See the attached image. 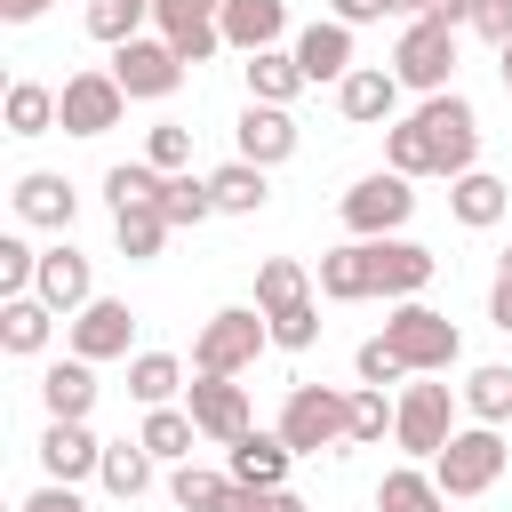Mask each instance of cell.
Listing matches in <instances>:
<instances>
[{
    "label": "cell",
    "mask_w": 512,
    "mask_h": 512,
    "mask_svg": "<svg viewBox=\"0 0 512 512\" xmlns=\"http://www.w3.org/2000/svg\"><path fill=\"white\" fill-rule=\"evenodd\" d=\"M240 72H248V96H256V104H288L296 88H312L304 64H296V48H256Z\"/></svg>",
    "instance_id": "cell-28"
},
{
    "label": "cell",
    "mask_w": 512,
    "mask_h": 512,
    "mask_svg": "<svg viewBox=\"0 0 512 512\" xmlns=\"http://www.w3.org/2000/svg\"><path fill=\"white\" fill-rule=\"evenodd\" d=\"M488 320L512 336V248H504V264H496V280H488Z\"/></svg>",
    "instance_id": "cell-49"
},
{
    "label": "cell",
    "mask_w": 512,
    "mask_h": 512,
    "mask_svg": "<svg viewBox=\"0 0 512 512\" xmlns=\"http://www.w3.org/2000/svg\"><path fill=\"white\" fill-rule=\"evenodd\" d=\"M288 464H296V448H288L280 432H256V424H248V432L232 440V464H224V472H232L240 488H288Z\"/></svg>",
    "instance_id": "cell-19"
},
{
    "label": "cell",
    "mask_w": 512,
    "mask_h": 512,
    "mask_svg": "<svg viewBox=\"0 0 512 512\" xmlns=\"http://www.w3.org/2000/svg\"><path fill=\"white\" fill-rule=\"evenodd\" d=\"M472 32H480L488 48H504V40H512V0H480V8H472Z\"/></svg>",
    "instance_id": "cell-48"
},
{
    "label": "cell",
    "mask_w": 512,
    "mask_h": 512,
    "mask_svg": "<svg viewBox=\"0 0 512 512\" xmlns=\"http://www.w3.org/2000/svg\"><path fill=\"white\" fill-rule=\"evenodd\" d=\"M504 464H512L504 424H464V432H448V448L432 456V480H440L448 504H456V496H488V488L504 480Z\"/></svg>",
    "instance_id": "cell-2"
},
{
    "label": "cell",
    "mask_w": 512,
    "mask_h": 512,
    "mask_svg": "<svg viewBox=\"0 0 512 512\" xmlns=\"http://www.w3.org/2000/svg\"><path fill=\"white\" fill-rule=\"evenodd\" d=\"M296 456H320V448H336V440H352V392H336V384H296L288 400H280V424H272Z\"/></svg>",
    "instance_id": "cell-3"
},
{
    "label": "cell",
    "mask_w": 512,
    "mask_h": 512,
    "mask_svg": "<svg viewBox=\"0 0 512 512\" xmlns=\"http://www.w3.org/2000/svg\"><path fill=\"white\" fill-rule=\"evenodd\" d=\"M40 408L48 416H88L96 408V360H48V376H40Z\"/></svg>",
    "instance_id": "cell-24"
},
{
    "label": "cell",
    "mask_w": 512,
    "mask_h": 512,
    "mask_svg": "<svg viewBox=\"0 0 512 512\" xmlns=\"http://www.w3.org/2000/svg\"><path fill=\"white\" fill-rule=\"evenodd\" d=\"M376 512H448V488H440L432 472L400 464V472H384V488H376Z\"/></svg>",
    "instance_id": "cell-33"
},
{
    "label": "cell",
    "mask_w": 512,
    "mask_h": 512,
    "mask_svg": "<svg viewBox=\"0 0 512 512\" xmlns=\"http://www.w3.org/2000/svg\"><path fill=\"white\" fill-rule=\"evenodd\" d=\"M104 200H112V208H152V200H160V168H152V160L104 168Z\"/></svg>",
    "instance_id": "cell-40"
},
{
    "label": "cell",
    "mask_w": 512,
    "mask_h": 512,
    "mask_svg": "<svg viewBox=\"0 0 512 512\" xmlns=\"http://www.w3.org/2000/svg\"><path fill=\"white\" fill-rule=\"evenodd\" d=\"M240 160H256V168H280L288 152H296V120H288V104H256L248 96V112H240Z\"/></svg>",
    "instance_id": "cell-18"
},
{
    "label": "cell",
    "mask_w": 512,
    "mask_h": 512,
    "mask_svg": "<svg viewBox=\"0 0 512 512\" xmlns=\"http://www.w3.org/2000/svg\"><path fill=\"white\" fill-rule=\"evenodd\" d=\"M352 368H360V384H408V376H416V368H408V360H400L384 336H368V344L352 352Z\"/></svg>",
    "instance_id": "cell-46"
},
{
    "label": "cell",
    "mask_w": 512,
    "mask_h": 512,
    "mask_svg": "<svg viewBox=\"0 0 512 512\" xmlns=\"http://www.w3.org/2000/svg\"><path fill=\"white\" fill-rule=\"evenodd\" d=\"M264 344H272V320H264L256 304H224V312H208V328L192 336V368H208V376H240V368H256Z\"/></svg>",
    "instance_id": "cell-4"
},
{
    "label": "cell",
    "mask_w": 512,
    "mask_h": 512,
    "mask_svg": "<svg viewBox=\"0 0 512 512\" xmlns=\"http://www.w3.org/2000/svg\"><path fill=\"white\" fill-rule=\"evenodd\" d=\"M416 120L432 128L440 176H464V168H472V152H480V112H472L456 88H440V96H424V104H416Z\"/></svg>",
    "instance_id": "cell-10"
},
{
    "label": "cell",
    "mask_w": 512,
    "mask_h": 512,
    "mask_svg": "<svg viewBox=\"0 0 512 512\" xmlns=\"http://www.w3.org/2000/svg\"><path fill=\"white\" fill-rule=\"evenodd\" d=\"M48 128H64L56 88H40V80H8V136H48Z\"/></svg>",
    "instance_id": "cell-30"
},
{
    "label": "cell",
    "mask_w": 512,
    "mask_h": 512,
    "mask_svg": "<svg viewBox=\"0 0 512 512\" xmlns=\"http://www.w3.org/2000/svg\"><path fill=\"white\" fill-rule=\"evenodd\" d=\"M504 184L488 176V168H464V176H448V208H456V224H472V232H488V224H504Z\"/></svg>",
    "instance_id": "cell-26"
},
{
    "label": "cell",
    "mask_w": 512,
    "mask_h": 512,
    "mask_svg": "<svg viewBox=\"0 0 512 512\" xmlns=\"http://www.w3.org/2000/svg\"><path fill=\"white\" fill-rule=\"evenodd\" d=\"M32 296H40V304H56V312L72 320V312H80V304L96 296V272H88V256H80L72 240L40 248V280H32Z\"/></svg>",
    "instance_id": "cell-16"
},
{
    "label": "cell",
    "mask_w": 512,
    "mask_h": 512,
    "mask_svg": "<svg viewBox=\"0 0 512 512\" xmlns=\"http://www.w3.org/2000/svg\"><path fill=\"white\" fill-rule=\"evenodd\" d=\"M128 392H136L144 408H168V400L184 392V360H176V352H136V360H128Z\"/></svg>",
    "instance_id": "cell-37"
},
{
    "label": "cell",
    "mask_w": 512,
    "mask_h": 512,
    "mask_svg": "<svg viewBox=\"0 0 512 512\" xmlns=\"http://www.w3.org/2000/svg\"><path fill=\"white\" fill-rule=\"evenodd\" d=\"M392 408H400V400H384V384H360V392H352V440L376 448V440L392 432Z\"/></svg>",
    "instance_id": "cell-43"
},
{
    "label": "cell",
    "mask_w": 512,
    "mask_h": 512,
    "mask_svg": "<svg viewBox=\"0 0 512 512\" xmlns=\"http://www.w3.org/2000/svg\"><path fill=\"white\" fill-rule=\"evenodd\" d=\"M432 272H440V256L432 248H416V240H376V296H416V288H432Z\"/></svg>",
    "instance_id": "cell-21"
},
{
    "label": "cell",
    "mask_w": 512,
    "mask_h": 512,
    "mask_svg": "<svg viewBox=\"0 0 512 512\" xmlns=\"http://www.w3.org/2000/svg\"><path fill=\"white\" fill-rule=\"evenodd\" d=\"M96 464H104V440L88 432V416H48V432H40V472L80 488Z\"/></svg>",
    "instance_id": "cell-14"
},
{
    "label": "cell",
    "mask_w": 512,
    "mask_h": 512,
    "mask_svg": "<svg viewBox=\"0 0 512 512\" xmlns=\"http://www.w3.org/2000/svg\"><path fill=\"white\" fill-rule=\"evenodd\" d=\"M224 512H304V496L296 488H232Z\"/></svg>",
    "instance_id": "cell-47"
},
{
    "label": "cell",
    "mask_w": 512,
    "mask_h": 512,
    "mask_svg": "<svg viewBox=\"0 0 512 512\" xmlns=\"http://www.w3.org/2000/svg\"><path fill=\"white\" fill-rule=\"evenodd\" d=\"M312 296V272L296 264V256H264L256 264V312H288V304H304Z\"/></svg>",
    "instance_id": "cell-36"
},
{
    "label": "cell",
    "mask_w": 512,
    "mask_h": 512,
    "mask_svg": "<svg viewBox=\"0 0 512 512\" xmlns=\"http://www.w3.org/2000/svg\"><path fill=\"white\" fill-rule=\"evenodd\" d=\"M328 8H336V24H352V32L376 24V16H392V0H328Z\"/></svg>",
    "instance_id": "cell-51"
},
{
    "label": "cell",
    "mask_w": 512,
    "mask_h": 512,
    "mask_svg": "<svg viewBox=\"0 0 512 512\" xmlns=\"http://www.w3.org/2000/svg\"><path fill=\"white\" fill-rule=\"evenodd\" d=\"M208 192H216V208H224V216H256V208L272 200V168H256V160H240V152H232V160L208 176Z\"/></svg>",
    "instance_id": "cell-25"
},
{
    "label": "cell",
    "mask_w": 512,
    "mask_h": 512,
    "mask_svg": "<svg viewBox=\"0 0 512 512\" xmlns=\"http://www.w3.org/2000/svg\"><path fill=\"white\" fill-rule=\"evenodd\" d=\"M456 400H464V392H448L440 376H416V384H400L392 440H400L408 456H440V448H448V432H456Z\"/></svg>",
    "instance_id": "cell-7"
},
{
    "label": "cell",
    "mask_w": 512,
    "mask_h": 512,
    "mask_svg": "<svg viewBox=\"0 0 512 512\" xmlns=\"http://www.w3.org/2000/svg\"><path fill=\"white\" fill-rule=\"evenodd\" d=\"M32 280H40V248H24L16 232L0 240V296H32Z\"/></svg>",
    "instance_id": "cell-45"
},
{
    "label": "cell",
    "mask_w": 512,
    "mask_h": 512,
    "mask_svg": "<svg viewBox=\"0 0 512 512\" xmlns=\"http://www.w3.org/2000/svg\"><path fill=\"white\" fill-rule=\"evenodd\" d=\"M64 336H72V352H80V360H128L136 312H128L120 296H88V304L64 320Z\"/></svg>",
    "instance_id": "cell-12"
},
{
    "label": "cell",
    "mask_w": 512,
    "mask_h": 512,
    "mask_svg": "<svg viewBox=\"0 0 512 512\" xmlns=\"http://www.w3.org/2000/svg\"><path fill=\"white\" fill-rule=\"evenodd\" d=\"M440 0H392V16H432Z\"/></svg>",
    "instance_id": "cell-54"
},
{
    "label": "cell",
    "mask_w": 512,
    "mask_h": 512,
    "mask_svg": "<svg viewBox=\"0 0 512 512\" xmlns=\"http://www.w3.org/2000/svg\"><path fill=\"white\" fill-rule=\"evenodd\" d=\"M472 8H480V0H440L432 16H448V24H472Z\"/></svg>",
    "instance_id": "cell-53"
},
{
    "label": "cell",
    "mask_w": 512,
    "mask_h": 512,
    "mask_svg": "<svg viewBox=\"0 0 512 512\" xmlns=\"http://www.w3.org/2000/svg\"><path fill=\"white\" fill-rule=\"evenodd\" d=\"M392 72H400V88L440 96L448 72H456V24L448 16H408L400 24V48H392Z\"/></svg>",
    "instance_id": "cell-6"
},
{
    "label": "cell",
    "mask_w": 512,
    "mask_h": 512,
    "mask_svg": "<svg viewBox=\"0 0 512 512\" xmlns=\"http://www.w3.org/2000/svg\"><path fill=\"white\" fill-rule=\"evenodd\" d=\"M56 104H64V136H112L120 112H128V88H120L112 64H104V72H72V80L56 88Z\"/></svg>",
    "instance_id": "cell-9"
},
{
    "label": "cell",
    "mask_w": 512,
    "mask_h": 512,
    "mask_svg": "<svg viewBox=\"0 0 512 512\" xmlns=\"http://www.w3.org/2000/svg\"><path fill=\"white\" fill-rule=\"evenodd\" d=\"M184 408H192V424H200L208 440H224V448L248 432V384H240V376H208V368H192Z\"/></svg>",
    "instance_id": "cell-11"
},
{
    "label": "cell",
    "mask_w": 512,
    "mask_h": 512,
    "mask_svg": "<svg viewBox=\"0 0 512 512\" xmlns=\"http://www.w3.org/2000/svg\"><path fill=\"white\" fill-rule=\"evenodd\" d=\"M16 216L24 224H40V232H72V216H80V192L56 176V168H32V176H16Z\"/></svg>",
    "instance_id": "cell-17"
},
{
    "label": "cell",
    "mask_w": 512,
    "mask_h": 512,
    "mask_svg": "<svg viewBox=\"0 0 512 512\" xmlns=\"http://www.w3.org/2000/svg\"><path fill=\"white\" fill-rule=\"evenodd\" d=\"M384 168L400 176H440V152H432V128L408 112V120H384Z\"/></svg>",
    "instance_id": "cell-29"
},
{
    "label": "cell",
    "mask_w": 512,
    "mask_h": 512,
    "mask_svg": "<svg viewBox=\"0 0 512 512\" xmlns=\"http://www.w3.org/2000/svg\"><path fill=\"white\" fill-rule=\"evenodd\" d=\"M192 432H200V424H192V408H176V400H168V408H144V432H136V440H144L160 464H184V456H192Z\"/></svg>",
    "instance_id": "cell-38"
},
{
    "label": "cell",
    "mask_w": 512,
    "mask_h": 512,
    "mask_svg": "<svg viewBox=\"0 0 512 512\" xmlns=\"http://www.w3.org/2000/svg\"><path fill=\"white\" fill-rule=\"evenodd\" d=\"M384 344L416 368V376H448L456 360H464V336H456V320L448 312H432V304H416V296H400L392 304V320H384Z\"/></svg>",
    "instance_id": "cell-1"
},
{
    "label": "cell",
    "mask_w": 512,
    "mask_h": 512,
    "mask_svg": "<svg viewBox=\"0 0 512 512\" xmlns=\"http://www.w3.org/2000/svg\"><path fill=\"white\" fill-rule=\"evenodd\" d=\"M464 408H472V424H512V368L504 360H488V368H472L464 384Z\"/></svg>",
    "instance_id": "cell-32"
},
{
    "label": "cell",
    "mask_w": 512,
    "mask_h": 512,
    "mask_svg": "<svg viewBox=\"0 0 512 512\" xmlns=\"http://www.w3.org/2000/svg\"><path fill=\"white\" fill-rule=\"evenodd\" d=\"M216 16H224V0H152V24H160V40H168L184 64H208V56L224 48Z\"/></svg>",
    "instance_id": "cell-13"
},
{
    "label": "cell",
    "mask_w": 512,
    "mask_h": 512,
    "mask_svg": "<svg viewBox=\"0 0 512 512\" xmlns=\"http://www.w3.org/2000/svg\"><path fill=\"white\" fill-rule=\"evenodd\" d=\"M336 112H344L352 128L392 120V112H400V72H392V64H352V72L336 80Z\"/></svg>",
    "instance_id": "cell-15"
},
{
    "label": "cell",
    "mask_w": 512,
    "mask_h": 512,
    "mask_svg": "<svg viewBox=\"0 0 512 512\" xmlns=\"http://www.w3.org/2000/svg\"><path fill=\"white\" fill-rule=\"evenodd\" d=\"M320 296H328V304H360V296H376V240H344V248H328V256H320Z\"/></svg>",
    "instance_id": "cell-22"
},
{
    "label": "cell",
    "mask_w": 512,
    "mask_h": 512,
    "mask_svg": "<svg viewBox=\"0 0 512 512\" xmlns=\"http://www.w3.org/2000/svg\"><path fill=\"white\" fill-rule=\"evenodd\" d=\"M264 320H272V344H280V352H312V344H320V304H312V296L288 304V312H264Z\"/></svg>",
    "instance_id": "cell-42"
},
{
    "label": "cell",
    "mask_w": 512,
    "mask_h": 512,
    "mask_svg": "<svg viewBox=\"0 0 512 512\" xmlns=\"http://www.w3.org/2000/svg\"><path fill=\"white\" fill-rule=\"evenodd\" d=\"M48 336H56V304H40V296H8V304H0V344H8L16 360L48 352Z\"/></svg>",
    "instance_id": "cell-27"
},
{
    "label": "cell",
    "mask_w": 512,
    "mask_h": 512,
    "mask_svg": "<svg viewBox=\"0 0 512 512\" xmlns=\"http://www.w3.org/2000/svg\"><path fill=\"white\" fill-rule=\"evenodd\" d=\"M144 160H152L160 176H176V168H192V128H184V120H160V128L144 136Z\"/></svg>",
    "instance_id": "cell-44"
},
{
    "label": "cell",
    "mask_w": 512,
    "mask_h": 512,
    "mask_svg": "<svg viewBox=\"0 0 512 512\" xmlns=\"http://www.w3.org/2000/svg\"><path fill=\"white\" fill-rule=\"evenodd\" d=\"M112 80H120L136 104H160V96L184 88V56H176L168 40H144V32H136V40L112 48Z\"/></svg>",
    "instance_id": "cell-8"
},
{
    "label": "cell",
    "mask_w": 512,
    "mask_h": 512,
    "mask_svg": "<svg viewBox=\"0 0 512 512\" xmlns=\"http://www.w3.org/2000/svg\"><path fill=\"white\" fill-rule=\"evenodd\" d=\"M232 488H240L232 472H200V464H176V472H168V496H176L184 512H224Z\"/></svg>",
    "instance_id": "cell-39"
},
{
    "label": "cell",
    "mask_w": 512,
    "mask_h": 512,
    "mask_svg": "<svg viewBox=\"0 0 512 512\" xmlns=\"http://www.w3.org/2000/svg\"><path fill=\"white\" fill-rule=\"evenodd\" d=\"M24 512H88V504H80V488H72V480H48V488H32V496H24Z\"/></svg>",
    "instance_id": "cell-50"
},
{
    "label": "cell",
    "mask_w": 512,
    "mask_h": 512,
    "mask_svg": "<svg viewBox=\"0 0 512 512\" xmlns=\"http://www.w3.org/2000/svg\"><path fill=\"white\" fill-rule=\"evenodd\" d=\"M168 224H208L216 216V192H208V176H192V168H176V176H160V200H152Z\"/></svg>",
    "instance_id": "cell-34"
},
{
    "label": "cell",
    "mask_w": 512,
    "mask_h": 512,
    "mask_svg": "<svg viewBox=\"0 0 512 512\" xmlns=\"http://www.w3.org/2000/svg\"><path fill=\"white\" fill-rule=\"evenodd\" d=\"M152 464H160V456H152L144 440H104V464H96V480H104L112 496H144V488H152Z\"/></svg>",
    "instance_id": "cell-31"
},
{
    "label": "cell",
    "mask_w": 512,
    "mask_h": 512,
    "mask_svg": "<svg viewBox=\"0 0 512 512\" xmlns=\"http://www.w3.org/2000/svg\"><path fill=\"white\" fill-rule=\"evenodd\" d=\"M296 64H304L312 88H320V80H344V72H352V24H336V16H328V24H304V32H296Z\"/></svg>",
    "instance_id": "cell-23"
},
{
    "label": "cell",
    "mask_w": 512,
    "mask_h": 512,
    "mask_svg": "<svg viewBox=\"0 0 512 512\" xmlns=\"http://www.w3.org/2000/svg\"><path fill=\"white\" fill-rule=\"evenodd\" d=\"M416 176H400V168H376V176H360L344 200H336V216H344V232L352 240H392L408 216H416V192H408Z\"/></svg>",
    "instance_id": "cell-5"
},
{
    "label": "cell",
    "mask_w": 512,
    "mask_h": 512,
    "mask_svg": "<svg viewBox=\"0 0 512 512\" xmlns=\"http://www.w3.org/2000/svg\"><path fill=\"white\" fill-rule=\"evenodd\" d=\"M496 72H504V96H512V40L496 48Z\"/></svg>",
    "instance_id": "cell-55"
},
{
    "label": "cell",
    "mask_w": 512,
    "mask_h": 512,
    "mask_svg": "<svg viewBox=\"0 0 512 512\" xmlns=\"http://www.w3.org/2000/svg\"><path fill=\"white\" fill-rule=\"evenodd\" d=\"M152 16V0H88V32L104 40V48H120V40H136V24Z\"/></svg>",
    "instance_id": "cell-41"
},
{
    "label": "cell",
    "mask_w": 512,
    "mask_h": 512,
    "mask_svg": "<svg viewBox=\"0 0 512 512\" xmlns=\"http://www.w3.org/2000/svg\"><path fill=\"white\" fill-rule=\"evenodd\" d=\"M216 32H224V48H240V56L280 48V32H288V0H224Z\"/></svg>",
    "instance_id": "cell-20"
},
{
    "label": "cell",
    "mask_w": 512,
    "mask_h": 512,
    "mask_svg": "<svg viewBox=\"0 0 512 512\" xmlns=\"http://www.w3.org/2000/svg\"><path fill=\"white\" fill-rule=\"evenodd\" d=\"M32 16H48V0H0V24H32Z\"/></svg>",
    "instance_id": "cell-52"
},
{
    "label": "cell",
    "mask_w": 512,
    "mask_h": 512,
    "mask_svg": "<svg viewBox=\"0 0 512 512\" xmlns=\"http://www.w3.org/2000/svg\"><path fill=\"white\" fill-rule=\"evenodd\" d=\"M168 232H176V224H168L160 208H112V240H120V256H128V264H152Z\"/></svg>",
    "instance_id": "cell-35"
}]
</instances>
